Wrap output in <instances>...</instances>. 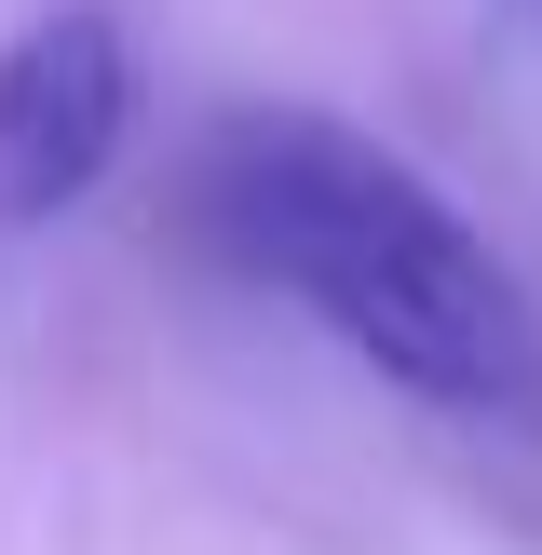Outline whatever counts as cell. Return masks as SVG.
<instances>
[{
    "instance_id": "cell-1",
    "label": "cell",
    "mask_w": 542,
    "mask_h": 555,
    "mask_svg": "<svg viewBox=\"0 0 542 555\" xmlns=\"http://www.w3.org/2000/svg\"><path fill=\"white\" fill-rule=\"evenodd\" d=\"M190 217L244 285L312 312L379 393L434 406V421H502L542 393V312L515 258L393 135L339 122L312 95H258L204 135Z\"/></svg>"
},
{
    "instance_id": "cell-3",
    "label": "cell",
    "mask_w": 542,
    "mask_h": 555,
    "mask_svg": "<svg viewBox=\"0 0 542 555\" xmlns=\"http://www.w3.org/2000/svg\"><path fill=\"white\" fill-rule=\"evenodd\" d=\"M488 14H502V27H515V41H529V54H542V0H488Z\"/></svg>"
},
{
    "instance_id": "cell-2",
    "label": "cell",
    "mask_w": 542,
    "mask_h": 555,
    "mask_svg": "<svg viewBox=\"0 0 542 555\" xmlns=\"http://www.w3.org/2000/svg\"><path fill=\"white\" fill-rule=\"evenodd\" d=\"M136 135V41L108 0H41L0 41V244L54 231L108 190Z\"/></svg>"
}]
</instances>
